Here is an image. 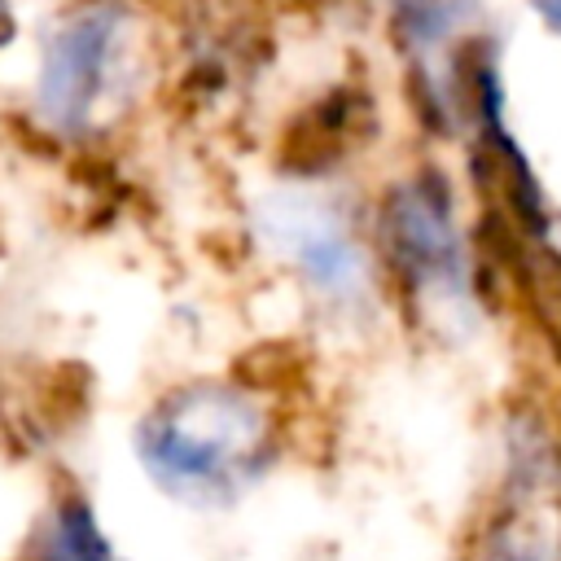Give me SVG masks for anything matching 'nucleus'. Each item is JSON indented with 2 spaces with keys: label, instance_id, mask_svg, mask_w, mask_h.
<instances>
[{
  "label": "nucleus",
  "instance_id": "nucleus-1",
  "mask_svg": "<svg viewBox=\"0 0 561 561\" xmlns=\"http://www.w3.org/2000/svg\"><path fill=\"white\" fill-rule=\"evenodd\" d=\"M289 421L276 386L245 373L184 377L158 390L131 451L149 486L188 513H228L285 460Z\"/></svg>",
  "mask_w": 561,
  "mask_h": 561
},
{
  "label": "nucleus",
  "instance_id": "nucleus-2",
  "mask_svg": "<svg viewBox=\"0 0 561 561\" xmlns=\"http://www.w3.org/2000/svg\"><path fill=\"white\" fill-rule=\"evenodd\" d=\"M368 241L381 285L412 324L434 337L473 333L482 307L478 245L473 232H465L456 193L438 167H416L377 193Z\"/></svg>",
  "mask_w": 561,
  "mask_h": 561
},
{
  "label": "nucleus",
  "instance_id": "nucleus-3",
  "mask_svg": "<svg viewBox=\"0 0 561 561\" xmlns=\"http://www.w3.org/2000/svg\"><path fill=\"white\" fill-rule=\"evenodd\" d=\"M140 83V18L131 0H75L44 39L31 83V114L44 136L83 145Z\"/></svg>",
  "mask_w": 561,
  "mask_h": 561
},
{
  "label": "nucleus",
  "instance_id": "nucleus-4",
  "mask_svg": "<svg viewBox=\"0 0 561 561\" xmlns=\"http://www.w3.org/2000/svg\"><path fill=\"white\" fill-rule=\"evenodd\" d=\"M254 237L324 316L359 320L386 289L359 215L311 184L267 193L254 206Z\"/></svg>",
  "mask_w": 561,
  "mask_h": 561
},
{
  "label": "nucleus",
  "instance_id": "nucleus-5",
  "mask_svg": "<svg viewBox=\"0 0 561 561\" xmlns=\"http://www.w3.org/2000/svg\"><path fill=\"white\" fill-rule=\"evenodd\" d=\"M478 13V0H386L412 114L438 136L465 123V61L482 39Z\"/></svg>",
  "mask_w": 561,
  "mask_h": 561
},
{
  "label": "nucleus",
  "instance_id": "nucleus-6",
  "mask_svg": "<svg viewBox=\"0 0 561 561\" xmlns=\"http://www.w3.org/2000/svg\"><path fill=\"white\" fill-rule=\"evenodd\" d=\"M465 561H561V482H500Z\"/></svg>",
  "mask_w": 561,
  "mask_h": 561
},
{
  "label": "nucleus",
  "instance_id": "nucleus-7",
  "mask_svg": "<svg viewBox=\"0 0 561 561\" xmlns=\"http://www.w3.org/2000/svg\"><path fill=\"white\" fill-rule=\"evenodd\" d=\"M22 561H127L105 530L96 504L79 486H57L39 508Z\"/></svg>",
  "mask_w": 561,
  "mask_h": 561
},
{
  "label": "nucleus",
  "instance_id": "nucleus-8",
  "mask_svg": "<svg viewBox=\"0 0 561 561\" xmlns=\"http://www.w3.org/2000/svg\"><path fill=\"white\" fill-rule=\"evenodd\" d=\"M526 4H530V9H535V18H539L557 39H561V0H526Z\"/></svg>",
  "mask_w": 561,
  "mask_h": 561
},
{
  "label": "nucleus",
  "instance_id": "nucleus-9",
  "mask_svg": "<svg viewBox=\"0 0 561 561\" xmlns=\"http://www.w3.org/2000/svg\"><path fill=\"white\" fill-rule=\"evenodd\" d=\"M9 31H13V18H9V0H0V44L9 39Z\"/></svg>",
  "mask_w": 561,
  "mask_h": 561
},
{
  "label": "nucleus",
  "instance_id": "nucleus-10",
  "mask_svg": "<svg viewBox=\"0 0 561 561\" xmlns=\"http://www.w3.org/2000/svg\"><path fill=\"white\" fill-rule=\"evenodd\" d=\"M131 4H140V0H131Z\"/></svg>",
  "mask_w": 561,
  "mask_h": 561
}]
</instances>
